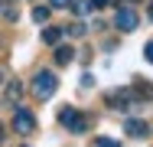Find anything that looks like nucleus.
<instances>
[{
  "mask_svg": "<svg viewBox=\"0 0 153 147\" xmlns=\"http://www.w3.org/2000/svg\"><path fill=\"white\" fill-rule=\"evenodd\" d=\"M33 95L36 98H52L56 95V88H59V79H56V72H49V69H42V72H36L33 75Z\"/></svg>",
  "mask_w": 153,
  "mask_h": 147,
  "instance_id": "1",
  "label": "nucleus"
},
{
  "mask_svg": "<svg viewBox=\"0 0 153 147\" xmlns=\"http://www.w3.org/2000/svg\"><path fill=\"white\" fill-rule=\"evenodd\" d=\"M59 124L68 128L72 134H85V131L91 128V118L82 115V111H75V108H62V111H59Z\"/></svg>",
  "mask_w": 153,
  "mask_h": 147,
  "instance_id": "2",
  "label": "nucleus"
},
{
  "mask_svg": "<svg viewBox=\"0 0 153 147\" xmlns=\"http://www.w3.org/2000/svg\"><path fill=\"white\" fill-rule=\"evenodd\" d=\"M114 26L121 29V33H134V29L140 26V16H137V10H134L130 3L117 7V13H114Z\"/></svg>",
  "mask_w": 153,
  "mask_h": 147,
  "instance_id": "3",
  "label": "nucleus"
},
{
  "mask_svg": "<svg viewBox=\"0 0 153 147\" xmlns=\"http://www.w3.org/2000/svg\"><path fill=\"white\" fill-rule=\"evenodd\" d=\"M104 101H108V108H114V111H127L130 105H140V101L134 98L130 88H114V92H108Z\"/></svg>",
  "mask_w": 153,
  "mask_h": 147,
  "instance_id": "4",
  "label": "nucleus"
},
{
  "mask_svg": "<svg viewBox=\"0 0 153 147\" xmlns=\"http://www.w3.org/2000/svg\"><path fill=\"white\" fill-rule=\"evenodd\" d=\"M13 131H16V134H23V137L33 134V131H36V115L16 105V111H13Z\"/></svg>",
  "mask_w": 153,
  "mask_h": 147,
  "instance_id": "5",
  "label": "nucleus"
},
{
  "mask_svg": "<svg viewBox=\"0 0 153 147\" xmlns=\"http://www.w3.org/2000/svg\"><path fill=\"white\" fill-rule=\"evenodd\" d=\"M124 131H127L130 137H137V141H140V137H147V134H150V124H147V121H140V118H130V121L124 124Z\"/></svg>",
  "mask_w": 153,
  "mask_h": 147,
  "instance_id": "6",
  "label": "nucleus"
},
{
  "mask_svg": "<svg viewBox=\"0 0 153 147\" xmlns=\"http://www.w3.org/2000/svg\"><path fill=\"white\" fill-rule=\"evenodd\" d=\"M130 92H134V98H137V101H150V98H153V85H150V82H143V79H137Z\"/></svg>",
  "mask_w": 153,
  "mask_h": 147,
  "instance_id": "7",
  "label": "nucleus"
},
{
  "mask_svg": "<svg viewBox=\"0 0 153 147\" xmlns=\"http://www.w3.org/2000/svg\"><path fill=\"white\" fill-rule=\"evenodd\" d=\"M52 59H56V65H68V62L75 59V49H72V46H62V43H56V52H52Z\"/></svg>",
  "mask_w": 153,
  "mask_h": 147,
  "instance_id": "8",
  "label": "nucleus"
},
{
  "mask_svg": "<svg viewBox=\"0 0 153 147\" xmlns=\"http://www.w3.org/2000/svg\"><path fill=\"white\" fill-rule=\"evenodd\" d=\"M42 43H46V46L62 43V26H46V29H42Z\"/></svg>",
  "mask_w": 153,
  "mask_h": 147,
  "instance_id": "9",
  "label": "nucleus"
},
{
  "mask_svg": "<svg viewBox=\"0 0 153 147\" xmlns=\"http://www.w3.org/2000/svg\"><path fill=\"white\" fill-rule=\"evenodd\" d=\"M20 95H23V85L13 79V82L7 85V101H10V105H20Z\"/></svg>",
  "mask_w": 153,
  "mask_h": 147,
  "instance_id": "10",
  "label": "nucleus"
},
{
  "mask_svg": "<svg viewBox=\"0 0 153 147\" xmlns=\"http://www.w3.org/2000/svg\"><path fill=\"white\" fill-rule=\"evenodd\" d=\"M68 7H72V10H75V13H78V16H85V13H88V10H94V7H91V0H72V3H68Z\"/></svg>",
  "mask_w": 153,
  "mask_h": 147,
  "instance_id": "11",
  "label": "nucleus"
},
{
  "mask_svg": "<svg viewBox=\"0 0 153 147\" xmlns=\"http://www.w3.org/2000/svg\"><path fill=\"white\" fill-rule=\"evenodd\" d=\"M85 23H68V26H62V33H68V36H85Z\"/></svg>",
  "mask_w": 153,
  "mask_h": 147,
  "instance_id": "12",
  "label": "nucleus"
},
{
  "mask_svg": "<svg viewBox=\"0 0 153 147\" xmlns=\"http://www.w3.org/2000/svg\"><path fill=\"white\" fill-rule=\"evenodd\" d=\"M33 20L36 23H49V7H33Z\"/></svg>",
  "mask_w": 153,
  "mask_h": 147,
  "instance_id": "13",
  "label": "nucleus"
},
{
  "mask_svg": "<svg viewBox=\"0 0 153 147\" xmlns=\"http://www.w3.org/2000/svg\"><path fill=\"white\" fill-rule=\"evenodd\" d=\"M91 147H121V144H117L114 137H94V144H91Z\"/></svg>",
  "mask_w": 153,
  "mask_h": 147,
  "instance_id": "14",
  "label": "nucleus"
},
{
  "mask_svg": "<svg viewBox=\"0 0 153 147\" xmlns=\"http://www.w3.org/2000/svg\"><path fill=\"white\" fill-rule=\"evenodd\" d=\"M143 56H147V62H153V39L147 43V46H143Z\"/></svg>",
  "mask_w": 153,
  "mask_h": 147,
  "instance_id": "15",
  "label": "nucleus"
},
{
  "mask_svg": "<svg viewBox=\"0 0 153 147\" xmlns=\"http://www.w3.org/2000/svg\"><path fill=\"white\" fill-rule=\"evenodd\" d=\"M72 0H49V7H56V10H62V7H68Z\"/></svg>",
  "mask_w": 153,
  "mask_h": 147,
  "instance_id": "16",
  "label": "nucleus"
},
{
  "mask_svg": "<svg viewBox=\"0 0 153 147\" xmlns=\"http://www.w3.org/2000/svg\"><path fill=\"white\" fill-rule=\"evenodd\" d=\"M91 82H94L91 72H85V75H82V88H91Z\"/></svg>",
  "mask_w": 153,
  "mask_h": 147,
  "instance_id": "17",
  "label": "nucleus"
},
{
  "mask_svg": "<svg viewBox=\"0 0 153 147\" xmlns=\"http://www.w3.org/2000/svg\"><path fill=\"white\" fill-rule=\"evenodd\" d=\"M108 3H111V0H91V7H98V10H101V7H108Z\"/></svg>",
  "mask_w": 153,
  "mask_h": 147,
  "instance_id": "18",
  "label": "nucleus"
},
{
  "mask_svg": "<svg viewBox=\"0 0 153 147\" xmlns=\"http://www.w3.org/2000/svg\"><path fill=\"white\" fill-rule=\"evenodd\" d=\"M147 16H150V20H153V3H150V7H147Z\"/></svg>",
  "mask_w": 153,
  "mask_h": 147,
  "instance_id": "19",
  "label": "nucleus"
},
{
  "mask_svg": "<svg viewBox=\"0 0 153 147\" xmlns=\"http://www.w3.org/2000/svg\"><path fill=\"white\" fill-rule=\"evenodd\" d=\"M3 134H7V131H3V124H0V144H3Z\"/></svg>",
  "mask_w": 153,
  "mask_h": 147,
  "instance_id": "20",
  "label": "nucleus"
},
{
  "mask_svg": "<svg viewBox=\"0 0 153 147\" xmlns=\"http://www.w3.org/2000/svg\"><path fill=\"white\" fill-rule=\"evenodd\" d=\"M127 3H130V7H134V3H140V0H127Z\"/></svg>",
  "mask_w": 153,
  "mask_h": 147,
  "instance_id": "21",
  "label": "nucleus"
}]
</instances>
